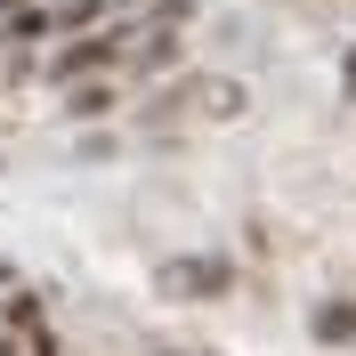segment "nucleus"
<instances>
[{
	"instance_id": "f257e3e1",
	"label": "nucleus",
	"mask_w": 356,
	"mask_h": 356,
	"mask_svg": "<svg viewBox=\"0 0 356 356\" xmlns=\"http://www.w3.org/2000/svg\"><path fill=\"white\" fill-rule=\"evenodd\" d=\"M170 284L178 291H227V259H178Z\"/></svg>"
},
{
	"instance_id": "f03ea898",
	"label": "nucleus",
	"mask_w": 356,
	"mask_h": 356,
	"mask_svg": "<svg viewBox=\"0 0 356 356\" xmlns=\"http://www.w3.org/2000/svg\"><path fill=\"white\" fill-rule=\"evenodd\" d=\"M65 113H73V122H97V113H113V81H73V89H65Z\"/></svg>"
},
{
	"instance_id": "7ed1b4c3",
	"label": "nucleus",
	"mask_w": 356,
	"mask_h": 356,
	"mask_svg": "<svg viewBox=\"0 0 356 356\" xmlns=\"http://www.w3.org/2000/svg\"><path fill=\"white\" fill-rule=\"evenodd\" d=\"M316 340H356V300H332V308H316Z\"/></svg>"
},
{
	"instance_id": "20e7f679",
	"label": "nucleus",
	"mask_w": 356,
	"mask_h": 356,
	"mask_svg": "<svg viewBox=\"0 0 356 356\" xmlns=\"http://www.w3.org/2000/svg\"><path fill=\"white\" fill-rule=\"evenodd\" d=\"M348 89H356V49H348Z\"/></svg>"
}]
</instances>
